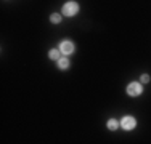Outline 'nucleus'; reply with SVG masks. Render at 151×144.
<instances>
[{"label": "nucleus", "instance_id": "1", "mask_svg": "<svg viewBox=\"0 0 151 144\" xmlns=\"http://www.w3.org/2000/svg\"><path fill=\"white\" fill-rule=\"evenodd\" d=\"M63 14L64 16H68V18H73L76 16V14L79 13V3L77 2H66L63 5Z\"/></svg>", "mask_w": 151, "mask_h": 144}, {"label": "nucleus", "instance_id": "2", "mask_svg": "<svg viewBox=\"0 0 151 144\" xmlns=\"http://www.w3.org/2000/svg\"><path fill=\"white\" fill-rule=\"evenodd\" d=\"M143 93V85L142 82H130L127 85V95L132 96V98H137Z\"/></svg>", "mask_w": 151, "mask_h": 144}, {"label": "nucleus", "instance_id": "3", "mask_svg": "<svg viewBox=\"0 0 151 144\" xmlns=\"http://www.w3.org/2000/svg\"><path fill=\"white\" fill-rule=\"evenodd\" d=\"M60 51H61V55H64V56H69V55H73V53L76 51V45L71 40H63L60 43Z\"/></svg>", "mask_w": 151, "mask_h": 144}, {"label": "nucleus", "instance_id": "4", "mask_svg": "<svg viewBox=\"0 0 151 144\" xmlns=\"http://www.w3.org/2000/svg\"><path fill=\"white\" fill-rule=\"evenodd\" d=\"M135 125H137V120H135V117H132V115H125V117L121 120V127L124 130H127V131L134 130Z\"/></svg>", "mask_w": 151, "mask_h": 144}, {"label": "nucleus", "instance_id": "5", "mask_svg": "<svg viewBox=\"0 0 151 144\" xmlns=\"http://www.w3.org/2000/svg\"><path fill=\"white\" fill-rule=\"evenodd\" d=\"M56 67H58L60 71H66L68 67H69V59H68L66 56H61L58 61H56Z\"/></svg>", "mask_w": 151, "mask_h": 144}, {"label": "nucleus", "instance_id": "6", "mask_svg": "<svg viewBox=\"0 0 151 144\" xmlns=\"http://www.w3.org/2000/svg\"><path fill=\"white\" fill-rule=\"evenodd\" d=\"M48 58H50L52 61H58L60 58H61V51H60V50H55V48H53V50H50Z\"/></svg>", "mask_w": 151, "mask_h": 144}, {"label": "nucleus", "instance_id": "7", "mask_svg": "<svg viewBox=\"0 0 151 144\" xmlns=\"http://www.w3.org/2000/svg\"><path fill=\"white\" fill-rule=\"evenodd\" d=\"M117 127H119V122L117 120H114V118H109V120H108V128H109L111 131L117 130Z\"/></svg>", "mask_w": 151, "mask_h": 144}, {"label": "nucleus", "instance_id": "8", "mask_svg": "<svg viewBox=\"0 0 151 144\" xmlns=\"http://www.w3.org/2000/svg\"><path fill=\"white\" fill-rule=\"evenodd\" d=\"M50 21H52L53 24H58V23H61V14H60V13H53L52 16H50Z\"/></svg>", "mask_w": 151, "mask_h": 144}, {"label": "nucleus", "instance_id": "9", "mask_svg": "<svg viewBox=\"0 0 151 144\" xmlns=\"http://www.w3.org/2000/svg\"><path fill=\"white\" fill-rule=\"evenodd\" d=\"M140 82H142V83H148V82H150V75L148 74H143L142 77H140Z\"/></svg>", "mask_w": 151, "mask_h": 144}]
</instances>
